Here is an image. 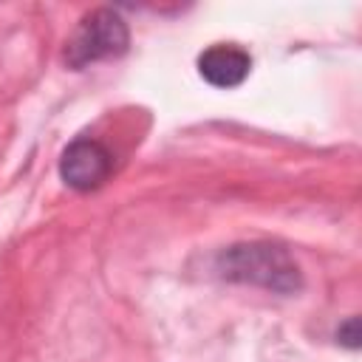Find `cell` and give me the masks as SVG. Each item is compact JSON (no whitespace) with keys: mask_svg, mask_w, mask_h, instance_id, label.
I'll list each match as a JSON object with an SVG mask.
<instances>
[{"mask_svg":"<svg viewBox=\"0 0 362 362\" xmlns=\"http://www.w3.org/2000/svg\"><path fill=\"white\" fill-rule=\"evenodd\" d=\"M215 272L223 280L232 283H246V286H260L274 294H294L303 288V274L294 257L266 240H252V243H235L215 257Z\"/></svg>","mask_w":362,"mask_h":362,"instance_id":"6da1fadb","label":"cell"},{"mask_svg":"<svg viewBox=\"0 0 362 362\" xmlns=\"http://www.w3.org/2000/svg\"><path fill=\"white\" fill-rule=\"evenodd\" d=\"M127 45H130V31L122 14L113 8H93L79 20L74 34L68 37L65 62L79 71L90 62L124 54Z\"/></svg>","mask_w":362,"mask_h":362,"instance_id":"7a4b0ae2","label":"cell"},{"mask_svg":"<svg viewBox=\"0 0 362 362\" xmlns=\"http://www.w3.org/2000/svg\"><path fill=\"white\" fill-rule=\"evenodd\" d=\"M113 170V156L96 139H76L59 158V178L79 192L96 189Z\"/></svg>","mask_w":362,"mask_h":362,"instance_id":"3957f363","label":"cell"},{"mask_svg":"<svg viewBox=\"0 0 362 362\" xmlns=\"http://www.w3.org/2000/svg\"><path fill=\"white\" fill-rule=\"evenodd\" d=\"M252 71V57L240 45L232 42H218L201 51L198 57V74L212 85V88H238Z\"/></svg>","mask_w":362,"mask_h":362,"instance_id":"277c9868","label":"cell"},{"mask_svg":"<svg viewBox=\"0 0 362 362\" xmlns=\"http://www.w3.org/2000/svg\"><path fill=\"white\" fill-rule=\"evenodd\" d=\"M337 342L345 348H359V320L348 317L339 328H337Z\"/></svg>","mask_w":362,"mask_h":362,"instance_id":"5b68a950","label":"cell"}]
</instances>
